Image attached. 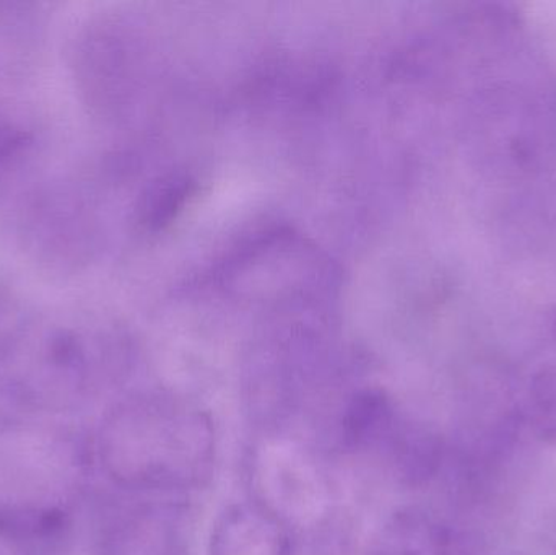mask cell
Wrapping results in <instances>:
<instances>
[{
    "instance_id": "277c9868",
    "label": "cell",
    "mask_w": 556,
    "mask_h": 555,
    "mask_svg": "<svg viewBox=\"0 0 556 555\" xmlns=\"http://www.w3.org/2000/svg\"><path fill=\"white\" fill-rule=\"evenodd\" d=\"M401 422L394 404L382 391H362L343 409V445L355 452L389 445Z\"/></svg>"
},
{
    "instance_id": "3957f363",
    "label": "cell",
    "mask_w": 556,
    "mask_h": 555,
    "mask_svg": "<svg viewBox=\"0 0 556 555\" xmlns=\"http://www.w3.org/2000/svg\"><path fill=\"white\" fill-rule=\"evenodd\" d=\"M211 555H293V546L276 515L240 504L225 510L215 524Z\"/></svg>"
},
{
    "instance_id": "8992f818",
    "label": "cell",
    "mask_w": 556,
    "mask_h": 555,
    "mask_svg": "<svg viewBox=\"0 0 556 555\" xmlns=\"http://www.w3.org/2000/svg\"><path fill=\"white\" fill-rule=\"evenodd\" d=\"M526 414L534 432L556 445V370L539 374L529 390Z\"/></svg>"
},
{
    "instance_id": "6da1fadb",
    "label": "cell",
    "mask_w": 556,
    "mask_h": 555,
    "mask_svg": "<svg viewBox=\"0 0 556 555\" xmlns=\"http://www.w3.org/2000/svg\"><path fill=\"white\" fill-rule=\"evenodd\" d=\"M110 429L111 463L132 484L176 491L194 488L211 475L215 430L194 404L169 398L127 404Z\"/></svg>"
},
{
    "instance_id": "5b68a950",
    "label": "cell",
    "mask_w": 556,
    "mask_h": 555,
    "mask_svg": "<svg viewBox=\"0 0 556 555\" xmlns=\"http://www.w3.org/2000/svg\"><path fill=\"white\" fill-rule=\"evenodd\" d=\"M446 446L440 433L424 424L401 422L389 442L395 475L410 485L427 484L440 472Z\"/></svg>"
},
{
    "instance_id": "ba28073f",
    "label": "cell",
    "mask_w": 556,
    "mask_h": 555,
    "mask_svg": "<svg viewBox=\"0 0 556 555\" xmlns=\"http://www.w3.org/2000/svg\"><path fill=\"white\" fill-rule=\"evenodd\" d=\"M26 136L23 130L9 126H0V166L15 156L26 146Z\"/></svg>"
},
{
    "instance_id": "7a4b0ae2",
    "label": "cell",
    "mask_w": 556,
    "mask_h": 555,
    "mask_svg": "<svg viewBox=\"0 0 556 555\" xmlns=\"http://www.w3.org/2000/svg\"><path fill=\"white\" fill-rule=\"evenodd\" d=\"M369 555H476V544L443 518L405 508L379 528Z\"/></svg>"
},
{
    "instance_id": "52a82bcc",
    "label": "cell",
    "mask_w": 556,
    "mask_h": 555,
    "mask_svg": "<svg viewBox=\"0 0 556 555\" xmlns=\"http://www.w3.org/2000/svg\"><path fill=\"white\" fill-rule=\"evenodd\" d=\"M188 195V185L186 182H166L159 191L149 195L146 205V222L150 227H160L165 224L173 214L175 209L185 201Z\"/></svg>"
}]
</instances>
